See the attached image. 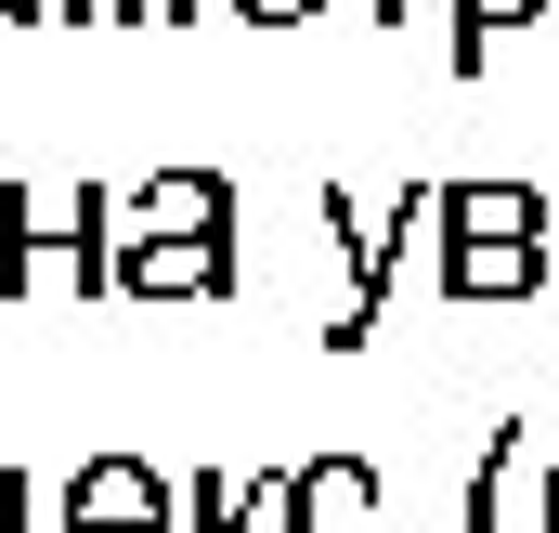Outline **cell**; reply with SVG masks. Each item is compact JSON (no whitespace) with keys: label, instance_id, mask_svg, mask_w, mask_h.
I'll use <instances>...</instances> for the list:
<instances>
[{"label":"cell","instance_id":"9a60e30c","mask_svg":"<svg viewBox=\"0 0 559 533\" xmlns=\"http://www.w3.org/2000/svg\"><path fill=\"white\" fill-rule=\"evenodd\" d=\"M39 13H52V0H0V26H39Z\"/></svg>","mask_w":559,"mask_h":533},{"label":"cell","instance_id":"5b68a950","mask_svg":"<svg viewBox=\"0 0 559 533\" xmlns=\"http://www.w3.org/2000/svg\"><path fill=\"white\" fill-rule=\"evenodd\" d=\"M52 521H66V533H182V508H169V482H156L143 455H92V469L66 482Z\"/></svg>","mask_w":559,"mask_h":533},{"label":"cell","instance_id":"8992f818","mask_svg":"<svg viewBox=\"0 0 559 533\" xmlns=\"http://www.w3.org/2000/svg\"><path fill=\"white\" fill-rule=\"evenodd\" d=\"M299 533H391L378 455H312V469H299Z\"/></svg>","mask_w":559,"mask_h":533},{"label":"cell","instance_id":"ba28073f","mask_svg":"<svg viewBox=\"0 0 559 533\" xmlns=\"http://www.w3.org/2000/svg\"><path fill=\"white\" fill-rule=\"evenodd\" d=\"M508 455H521V429H481V455L455 482V533H508Z\"/></svg>","mask_w":559,"mask_h":533},{"label":"cell","instance_id":"8fae6325","mask_svg":"<svg viewBox=\"0 0 559 533\" xmlns=\"http://www.w3.org/2000/svg\"><path fill=\"white\" fill-rule=\"evenodd\" d=\"M105 26H195V0H105Z\"/></svg>","mask_w":559,"mask_h":533},{"label":"cell","instance_id":"277c9868","mask_svg":"<svg viewBox=\"0 0 559 533\" xmlns=\"http://www.w3.org/2000/svg\"><path fill=\"white\" fill-rule=\"evenodd\" d=\"M429 196L442 182H417V196H325V222H338V248H352V299H338V325H325V352H365L378 339V312H391V273H404V222H429Z\"/></svg>","mask_w":559,"mask_h":533},{"label":"cell","instance_id":"3957f363","mask_svg":"<svg viewBox=\"0 0 559 533\" xmlns=\"http://www.w3.org/2000/svg\"><path fill=\"white\" fill-rule=\"evenodd\" d=\"M118 286V196L105 182H0V299Z\"/></svg>","mask_w":559,"mask_h":533},{"label":"cell","instance_id":"30bf717a","mask_svg":"<svg viewBox=\"0 0 559 533\" xmlns=\"http://www.w3.org/2000/svg\"><path fill=\"white\" fill-rule=\"evenodd\" d=\"M182 533H235V482H222V469H195V521Z\"/></svg>","mask_w":559,"mask_h":533},{"label":"cell","instance_id":"7c38bea8","mask_svg":"<svg viewBox=\"0 0 559 533\" xmlns=\"http://www.w3.org/2000/svg\"><path fill=\"white\" fill-rule=\"evenodd\" d=\"M222 13H248V26H299V13H325V0H222Z\"/></svg>","mask_w":559,"mask_h":533},{"label":"cell","instance_id":"9c48e42d","mask_svg":"<svg viewBox=\"0 0 559 533\" xmlns=\"http://www.w3.org/2000/svg\"><path fill=\"white\" fill-rule=\"evenodd\" d=\"M235 533H299V469H248L235 482Z\"/></svg>","mask_w":559,"mask_h":533},{"label":"cell","instance_id":"6da1fadb","mask_svg":"<svg viewBox=\"0 0 559 533\" xmlns=\"http://www.w3.org/2000/svg\"><path fill=\"white\" fill-rule=\"evenodd\" d=\"M118 299H235V169H156L118 196Z\"/></svg>","mask_w":559,"mask_h":533},{"label":"cell","instance_id":"4fadbf2b","mask_svg":"<svg viewBox=\"0 0 559 533\" xmlns=\"http://www.w3.org/2000/svg\"><path fill=\"white\" fill-rule=\"evenodd\" d=\"M0 533H26V469H0Z\"/></svg>","mask_w":559,"mask_h":533},{"label":"cell","instance_id":"52a82bcc","mask_svg":"<svg viewBox=\"0 0 559 533\" xmlns=\"http://www.w3.org/2000/svg\"><path fill=\"white\" fill-rule=\"evenodd\" d=\"M442 13H455V26H442V66H455V79H481V66H495V39H508V26H534L547 0H442Z\"/></svg>","mask_w":559,"mask_h":533},{"label":"cell","instance_id":"7a4b0ae2","mask_svg":"<svg viewBox=\"0 0 559 533\" xmlns=\"http://www.w3.org/2000/svg\"><path fill=\"white\" fill-rule=\"evenodd\" d=\"M429 235H442V299H534L559 273V196H534V182H442Z\"/></svg>","mask_w":559,"mask_h":533},{"label":"cell","instance_id":"2e32d148","mask_svg":"<svg viewBox=\"0 0 559 533\" xmlns=\"http://www.w3.org/2000/svg\"><path fill=\"white\" fill-rule=\"evenodd\" d=\"M547 533H559V455H547Z\"/></svg>","mask_w":559,"mask_h":533},{"label":"cell","instance_id":"5bb4252c","mask_svg":"<svg viewBox=\"0 0 559 533\" xmlns=\"http://www.w3.org/2000/svg\"><path fill=\"white\" fill-rule=\"evenodd\" d=\"M52 13H66V26H105V0H52Z\"/></svg>","mask_w":559,"mask_h":533}]
</instances>
